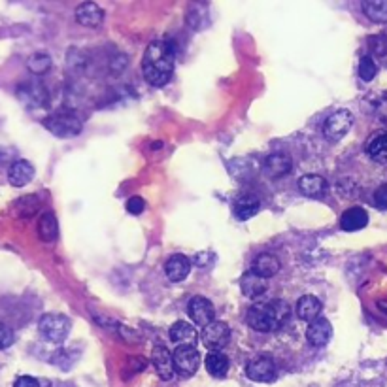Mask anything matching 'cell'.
Returning <instances> with one entry per match:
<instances>
[{"label":"cell","instance_id":"obj_1","mask_svg":"<svg viewBox=\"0 0 387 387\" xmlns=\"http://www.w3.org/2000/svg\"><path fill=\"white\" fill-rule=\"evenodd\" d=\"M142 74L153 87L166 86L174 74V50L166 42H151L142 57Z\"/></svg>","mask_w":387,"mask_h":387},{"label":"cell","instance_id":"obj_2","mask_svg":"<svg viewBox=\"0 0 387 387\" xmlns=\"http://www.w3.org/2000/svg\"><path fill=\"white\" fill-rule=\"evenodd\" d=\"M289 319V306L284 301L257 302L248 310L246 321L253 330L259 333H270L280 329L281 325Z\"/></svg>","mask_w":387,"mask_h":387},{"label":"cell","instance_id":"obj_3","mask_svg":"<svg viewBox=\"0 0 387 387\" xmlns=\"http://www.w3.org/2000/svg\"><path fill=\"white\" fill-rule=\"evenodd\" d=\"M72 321L63 314H46L38 321V330L48 342L53 344H63L66 337L70 335Z\"/></svg>","mask_w":387,"mask_h":387},{"label":"cell","instance_id":"obj_4","mask_svg":"<svg viewBox=\"0 0 387 387\" xmlns=\"http://www.w3.org/2000/svg\"><path fill=\"white\" fill-rule=\"evenodd\" d=\"M43 127L59 138H72L81 132V121L72 112H57L43 119Z\"/></svg>","mask_w":387,"mask_h":387},{"label":"cell","instance_id":"obj_5","mask_svg":"<svg viewBox=\"0 0 387 387\" xmlns=\"http://www.w3.org/2000/svg\"><path fill=\"white\" fill-rule=\"evenodd\" d=\"M353 115L348 110H337L325 119L323 123V137L329 142H338L348 135V130L352 129Z\"/></svg>","mask_w":387,"mask_h":387},{"label":"cell","instance_id":"obj_6","mask_svg":"<svg viewBox=\"0 0 387 387\" xmlns=\"http://www.w3.org/2000/svg\"><path fill=\"white\" fill-rule=\"evenodd\" d=\"M174 368L181 376H193L201 366V355L195 346H178L172 353Z\"/></svg>","mask_w":387,"mask_h":387},{"label":"cell","instance_id":"obj_7","mask_svg":"<svg viewBox=\"0 0 387 387\" xmlns=\"http://www.w3.org/2000/svg\"><path fill=\"white\" fill-rule=\"evenodd\" d=\"M202 344L206 346L212 352H219L221 348L229 344L230 340V327L223 321H212L202 329Z\"/></svg>","mask_w":387,"mask_h":387},{"label":"cell","instance_id":"obj_8","mask_svg":"<svg viewBox=\"0 0 387 387\" xmlns=\"http://www.w3.org/2000/svg\"><path fill=\"white\" fill-rule=\"evenodd\" d=\"M187 314L191 317V321L202 327V329L212 321H215L214 304L208 299H204V297H193L187 304Z\"/></svg>","mask_w":387,"mask_h":387},{"label":"cell","instance_id":"obj_9","mask_svg":"<svg viewBox=\"0 0 387 387\" xmlns=\"http://www.w3.org/2000/svg\"><path fill=\"white\" fill-rule=\"evenodd\" d=\"M246 374L248 378L253 381H263V384H270L276 380V365L272 359L268 357H255L251 359L248 366H246Z\"/></svg>","mask_w":387,"mask_h":387},{"label":"cell","instance_id":"obj_10","mask_svg":"<svg viewBox=\"0 0 387 387\" xmlns=\"http://www.w3.org/2000/svg\"><path fill=\"white\" fill-rule=\"evenodd\" d=\"M151 365L155 366V373L161 380H172L174 373V361H172V353L166 350L165 346H155L153 352H151Z\"/></svg>","mask_w":387,"mask_h":387},{"label":"cell","instance_id":"obj_11","mask_svg":"<svg viewBox=\"0 0 387 387\" xmlns=\"http://www.w3.org/2000/svg\"><path fill=\"white\" fill-rule=\"evenodd\" d=\"M291 168H293V161L286 153H272V155H268L265 159V165H263L265 174L272 179L286 176V174L291 172Z\"/></svg>","mask_w":387,"mask_h":387},{"label":"cell","instance_id":"obj_12","mask_svg":"<svg viewBox=\"0 0 387 387\" xmlns=\"http://www.w3.org/2000/svg\"><path fill=\"white\" fill-rule=\"evenodd\" d=\"M330 337H333V325L325 317H317L316 321L310 323L308 329H306V340L316 348L329 344Z\"/></svg>","mask_w":387,"mask_h":387},{"label":"cell","instance_id":"obj_13","mask_svg":"<svg viewBox=\"0 0 387 387\" xmlns=\"http://www.w3.org/2000/svg\"><path fill=\"white\" fill-rule=\"evenodd\" d=\"M32 178H34V166L25 159L12 163L8 170V181L14 187H25L29 181H32Z\"/></svg>","mask_w":387,"mask_h":387},{"label":"cell","instance_id":"obj_14","mask_svg":"<svg viewBox=\"0 0 387 387\" xmlns=\"http://www.w3.org/2000/svg\"><path fill=\"white\" fill-rule=\"evenodd\" d=\"M76 21L83 27H99L104 21V12L99 4L95 2H83L81 6H78L76 10Z\"/></svg>","mask_w":387,"mask_h":387},{"label":"cell","instance_id":"obj_15","mask_svg":"<svg viewBox=\"0 0 387 387\" xmlns=\"http://www.w3.org/2000/svg\"><path fill=\"white\" fill-rule=\"evenodd\" d=\"M366 223H368V214L365 208L361 206H352L348 208L340 217V227L346 232H355V230L365 229Z\"/></svg>","mask_w":387,"mask_h":387},{"label":"cell","instance_id":"obj_16","mask_svg":"<svg viewBox=\"0 0 387 387\" xmlns=\"http://www.w3.org/2000/svg\"><path fill=\"white\" fill-rule=\"evenodd\" d=\"M170 340L178 346H195L199 340V333L195 329V325L187 321H176L168 330Z\"/></svg>","mask_w":387,"mask_h":387},{"label":"cell","instance_id":"obj_17","mask_svg":"<svg viewBox=\"0 0 387 387\" xmlns=\"http://www.w3.org/2000/svg\"><path fill=\"white\" fill-rule=\"evenodd\" d=\"M166 276L170 281H183L191 272V261L186 255H172V257L166 261Z\"/></svg>","mask_w":387,"mask_h":387},{"label":"cell","instance_id":"obj_18","mask_svg":"<svg viewBox=\"0 0 387 387\" xmlns=\"http://www.w3.org/2000/svg\"><path fill=\"white\" fill-rule=\"evenodd\" d=\"M280 259L276 257V255H272V253H261V255H257L255 261H253V272L259 274V276L265 278V280L276 276V274L280 272Z\"/></svg>","mask_w":387,"mask_h":387},{"label":"cell","instance_id":"obj_19","mask_svg":"<svg viewBox=\"0 0 387 387\" xmlns=\"http://www.w3.org/2000/svg\"><path fill=\"white\" fill-rule=\"evenodd\" d=\"M321 301L316 299L314 295H304L297 301V316L301 317L302 321H316L321 314Z\"/></svg>","mask_w":387,"mask_h":387},{"label":"cell","instance_id":"obj_20","mask_svg":"<svg viewBox=\"0 0 387 387\" xmlns=\"http://www.w3.org/2000/svg\"><path fill=\"white\" fill-rule=\"evenodd\" d=\"M299 191H301L304 197H321L325 191H327V179L317 176V174H306L299 179Z\"/></svg>","mask_w":387,"mask_h":387},{"label":"cell","instance_id":"obj_21","mask_svg":"<svg viewBox=\"0 0 387 387\" xmlns=\"http://www.w3.org/2000/svg\"><path fill=\"white\" fill-rule=\"evenodd\" d=\"M240 289H242V293H244L248 299H257L261 295H265L266 280L251 270V272H246L244 276L240 278Z\"/></svg>","mask_w":387,"mask_h":387},{"label":"cell","instance_id":"obj_22","mask_svg":"<svg viewBox=\"0 0 387 387\" xmlns=\"http://www.w3.org/2000/svg\"><path fill=\"white\" fill-rule=\"evenodd\" d=\"M259 199L253 195H242L238 197L235 204H232V212L237 215L238 219H250L259 212Z\"/></svg>","mask_w":387,"mask_h":387},{"label":"cell","instance_id":"obj_23","mask_svg":"<svg viewBox=\"0 0 387 387\" xmlns=\"http://www.w3.org/2000/svg\"><path fill=\"white\" fill-rule=\"evenodd\" d=\"M206 370L214 378H225L229 373V357L221 352H210L206 355Z\"/></svg>","mask_w":387,"mask_h":387},{"label":"cell","instance_id":"obj_24","mask_svg":"<svg viewBox=\"0 0 387 387\" xmlns=\"http://www.w3.org/2000/svg\"><path fill=\"white\" fill-rule=\"evenodd\" d=\"M366 153L374 159L376 163L387 165V132L376 135L366 143Z\"/></svg>","mask_w":387,"mask_h":387},{"label":"cell","instance_id":"obj_25","mask_svg":"<svg viewBox=\"0 0 387 387\" xmlns=\"http://www.w3.org/2000/svg\"><path fill=\"white\" fill-rule=\"evenodd\" d=\"M59 235V223H57V217L48 212V214H43L40 217V221H38V237L40 240L43 242H53Z\"/></svg>","mask_w":387,"mask_h":387},{"label":"cell","instance_id":"obj_26","mask_svg":"<svg viewBox=\"0 0 387 387\" xmlns=\"http://www.w3.org/2000/svg\"><path fill=\"white\" fill-rule=\"evenodd\" d=\"M19 99L30 104V106H40L46 102V89L40 83H30V86H23L19 89Z\"/></svg>","mask_w":387,"mask_h":387},{"label":"cell","instance_id":"obj_27","mask_svg":"<svg viewBox=\"0 0 387 387\" xmlns=\"http://www.w3.org/2000/svg\"><path fill=\"white\" fill-rule=\"evenodd\" d=\"M27 68H29L32 74H36V76L46 74V72L51 68V57L48 53H32V55L27 59Z\"/></svg>","mask_w":387,"mask_h":387},{"label":"cell","instance_id":"obj_28","mask_svg":"<svg viewBox=\"0 0 387 387\" xmlns=\"http://www.w3.org/2000/svg\"><path fill=\"white\" fill-rule=\"evenodd\" d=\"M363 10L374 23H387V2H365Z\"/></svg>","mask_w":387,"mask_h":387},{"label":"cell","instance_id":"obj_29","mask_svg":"<svg viewBox=\"0 0 387 387\" xmlns=\"http://www.w3.org/2000/svg\"><path fill=\"white\" fill-rule=\"evenodd\" d=\"M378 74V66L374 63L373 57H363L361 59V63H359V76L363 81H373L374 76Z\"/></svg>","mask_w":387,"mask_h":387},{"label":"cell","instance_id":"obj_30","mask_svg":"<svg viewBox=\"0 0 387 387\" xmlns=\"http://www.w3.org/2000/svg\"><path fill=\"white\" fill-rule=\"evenodd\" d=\"M368 46L373 48V51L376 55H387V36L386 34H380V36H374L368 40Z\"/></svg>","mask_w":387,"mask_h":387},{"label":"cell","instance_id":"obj_31","mask_svg":"<svg viewBox=\"0 0 387 387\" xmlns=\"http://www.w3.org/2000/svg\"><path fill=\"white\" fill-rule=\"evenodd\" d=\"M14 330L10 329L8 325H4V323H0V350L10 348V346L14 344Z\"/></svg>","mask_w":387,"mask_h":387},{"label":"cell","instance_id":"obj_32","mask_svg":"<svg viewBox=\"0 0 387 387\" xmlns=\"http://www.w3.org/2000/svg\"><path fill=\"white\" fill-rule=\"evenodd\" d=\"M143 208H146V202H143L142 197H130L129 201H127V212H129V214H142Z\"/></svg>","mask_w":387,"mask_h":387},{"label":"cell","instance_id":"obj_33","mask_svg":"<svg viewBox=\"0 0 387 387\" xmlns=\"http://www.w3.org/2000/svg\"><path fill=\"white\" fill-rule=\"evenodd\" d=\"M374 204L380 210H387V183L380 186L374 193Z\"/></svg>","mask_w":387,"mask_h":387},{"label":"cell","instance_id":"obj_34","mask_svg":"<svg viewBox=\"0 0 387 387\" xmlns=\"http://www.w3.org/2000/svg\"><path fill=\"white\" fill-rule=\"evenodd\" d=\"M14 387H40V384H38V380L32 378V376H19V378L14 381Z\"/></svg>","mask_w":387,"mask_h":387},{"label":"cell","instance_id":"obj_35","mask_svg":"<svg viewBox=\"0 0 387 387\" xmlns=\"http://www.w3.org/2000/svg\"><path fill=\"white\" fill-rule=\"evenodd\" d=\"M380 108H386V112H387V95H386V99L381 101V106Z\"/></svg>","mask_w":387,"mask_h":387}]
</instances>
